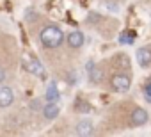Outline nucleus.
Masks as SVG:
<instances>
[{
  "instance_id": "obj_1",
  "label": "nucleus",
  "mask_w": 151,
  "mask_h": 137,
  "mask_svg": "<svg viewBox=\"0 0 151 137\" xmlns=\"http://www.w3.org/2000/svg\"><path fill=\"white\" fill-rule=\"evenodd\" d=\"M39 37H41V43H43L46 48H57V46L64 41V34H62V30H60L57 25H46V27L41 30Z\"/></svg>"
},
{
  "instance_id": "obj_2",
  "label": "nucleus",
  "mask_w": 151,
  "mask_h": 137,
  "mask_svg": "<svg viewBox=\"0 0 151 137\" xmlns=\"http://www.w3.org/2000/svg\"><path fill=\"white\" fill-rule=\"evenodd\" d=\"M22 66L25 68L29 73H32V75H37V77H43V75H45L41 62H39L36 57H32V55H25V57L22 59Z\"/></svg>"
},
{
  "instance_id": "obj_3",
  "label": "nucleus",
  "mask_w": 151,
  "mask_h": 137,
  "mask_svg": "<svg viewBox=\"0 0 151 137\" xmlns=\"http://www.w3.org/2000/svg\"><path fill=\"white\" fill-rule=\"evenodd\" d=\"M110 84H112V87H114L117 93H126V91L130 89V84H132V80H130V77H128V75L117 73V75H114V77H112Z\"/></svg>"
},
{
  "instance_id": "obj_4",
  "label": "nucleus",
  "mask_w": 151,
  "mask_h": 137,
  "mask_svg": "<svg viewBox=\"0 0 151 137\" xmlns=\"http://www.w3.org/2000/svg\"><path fill=\"white\" fill-rule=\"evenodd\" d=\"M14 102V94L11 87H0V107H9Z\"/></svg>"
},
{
  "instance_id": "obj_5",
  "label": "nucleus",
  "mask_w": 151,
  "mask_h": 137,
  "mask_svg": "<svg viewBox=\"0 0 151 137\" xmlns=\"http://www.w3.org/2000/svg\"><path fill=\"white\" fill-rule=\"evenodd\" d=\"M84 34L80 32V30H75V32H71L69 36H68V45L71 46V48H80L82 45H84Z\"/></svg>"
},
{
  "instance_id": "obj_6",
  "label": "nucleus",
  "mask_w": 151,
  "mask_h": 137,
  "mask_svg": "<svg viewBox=\"0 0 151 137\" xmlns=\"http://www.w3.org/2000/svg\"><path fill=\"white\" fill-rule=\"evenodd\" d=\"M77 133H78V135H82V137L93 135V133H94V126H93V123H91V121H87V119L80 121V123L77 125Z\"/></svg>"
},
{
  "instance_id": "obj_7",
  "label": "nucleus",
  "mask_w": 151,
  "mask_h": 137,
  "mask_svg": "<svg viewBox=\"0 0 151 137\" xmlns=\"http://www.w3.org/2000/svg\"><path fill=\"white\" fill-rule=\"evenodd\" d=\"M137 62H139L140 66H149V64H151V50L146 48V46L139 48V50H137Z\"/></svg>"
},
{
  "instance_id": "obj_8",
  "label": "nucleus",
  "mask_w": 151,
  "mask_h": 137,
  "mask_svg": "<svg viewBox=\"0 0 151 137\" xmlns=\"http://www.w3.org/2000/svg\"><path fill=\"white\" fill-rule=\"evenodd\" d=\"M147 121V112L144 110V109H135L133 112H132V123L135 125V126H140V125H144Z\"/></svg>"
},
{
  "instance_id": "obj_9",
  "label": "nucleus",
  "mask_w": 151,
  "mask_h": 137,
  "mask_svg": "<svg viewBox=\"0 0 151 137\" xmlns=\"http://www.w3.org/2000/svg\"><path fill=\"white\" fill-rule=\"evenodd\" d=\"M59 107H57V103L55 102H48V105L43 109V114H45V118L46 119H55L57 116H59Z\"/></svg>"
},
{
  "instance_id": "obj_10",
  "label": "nucleus",
  "mask_w": 151,
  "mask_h": 137,
  "mask_svg": "<svg viewBox=\"0 0 151 137\" xmlns=\"http://www.w3.org/2000/svg\"><path fill=\"white\" fill-rule=\"evenodd\" d=\"M59 98H60V94H59V89H57L55 82H50V86L46 87V100L48 102H57Z\"/></svg>"
},
{
  "instance_id": "obj_11",
  "label": "nucleus",
  "mask_w": 151,
  "mask_h": 137,
  "mask_svg": "<svg viewBox=\"0 0 151 137\" xmlns=\"http://www.w3.org/2000/svg\"><path fill=\"white\" fill-rule=\"evenodd\" d=\"M119 41H121V43H124V45H132V43L135 41V34H133L132 30H124V32H121Z\"/></svg>"
},
{
  "instance_id": "obj_12",
  "label": "nucleus",
  "mask_w": 151,
  "mask_h": 137,
  "mask_svg": "<svg viewBox=\"0 0 151 137\" xmlns=\"http://www.w3.org/2000/svg\"><path fill=\"white\" fill-rule=\"evenodd\" d=\"M91 71V80L93 82H100L101 80V71L100 70H89Z\"/></svg>"
},
{
  "instance_id": "obj_13",
  "label": "nucleus",
  "mask_w": 151,
  "mask_h": 137,
  "mask_svg": "<svg viewBox=\"0 0 151 137\" xmlns=\"http://www.w3.org/2000/svg\"><path fill=\"white\" fill-rule=\"evenodd\" d=\"M77 109H78V110H84V112H87V110H89V105L80 102V103H77Z\"/></svg>"
},
{
  "instance_id": "obj_14",
  "label": "nucleus",
  "mask_w": 151,
  "mask_h": 137,
  "mask_svg": "<svg viewBox=\"0 0 151 137\" xmlns=\"http://www.w3.org/2000/svg\"><path fill=\"white\" fill-rule=\"evenodd\" d=\"M6 80V71H4V68H0V82H4Z\"/></svg>"
},
{
  "instance_id": "obj_15",
  "label": "nucleus",
  "mask_w": 151,
  "mask_h": 137,
  "mask_svg": "<svg viewBox=\"0 0 151 137\" xmlns=\"http://www.w3.org/2000/svg\"><path fill=\"white\" fill-rule=\"evenodd\" d=\"M146 94H147V96H151V82L146 86Z\"/></svg>"
}]
</instances>
